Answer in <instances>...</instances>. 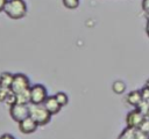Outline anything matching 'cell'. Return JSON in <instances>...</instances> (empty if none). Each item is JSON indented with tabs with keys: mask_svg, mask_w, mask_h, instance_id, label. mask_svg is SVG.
Here are the masks:
<instances>
[{
	"mask_svg": "<svg viewBox=\"0 0 149 139\" xmlns=\"http://www.w3.org/2000/svg\"><path fill=\"white\" fill-rule=\"evenodd\" d=\"M54 96L56 97V100L59 102V104H61L62 107H65V105L69 103V97H68V95H66L64 92H58V93H56Z\"/></svg>",
	"mask_w": 149,
	"mask_h": 139,
	"instance_id": "cell-13",
	"label": "cell"
},
{
	"mask_svg": "<svg viewBox=\"0 0 149 139\" xmlns=\"http://www.w3.org/2000/svg\"><path fill=\"white\" fill-rule=\"evenodd\" d=\"M0 139H15V137L9 134V133H5V134L0 136Z\"/></svg>",
	"mask_w": 149,
	"mask_h": 139,
	"instance_id": "cell-19",
	"label": "cell"
},
{
	"mask_svg": "<svg viewBox=\"0 0 149 139\" xmlns=\"http://www.w3.org/2000/svg\"><path fill=\"white\" fill-rule=\"evenodd\" d=\"M148 134H149V133H148Z\"/></svg>",
	"mask_w": 149,
	"mask_h": 139,
	"instance_id": "cell-24",
	"label": "cell"
},
{
	"mask_svg": "<svg viewBox=\"0 0 149 139\" xmlns=\"http://www.w3.org/2000/svg\"><path fill=\"white\" fill-rule=\"evenodd\" d=\"M141 94H142V97L143 100L146 101H149V88L147 86H144L142 89H141Z\"/></svg>",
	"mask_w": 149,
	"mask_h": 139,
	"instance_id": "cell-17",
	"label": "cell"
},
{
	"mask_svg": "<svg viewBox=\"0 0 149 139\" xmlns=\"http://www.w3.org/2000/svg\"><path fill=\"white\" fill-rule=\"evenodd\" d=\"M9 115L16 123L21 122L22 119L27 118L29 116V104H22V103H13L9 107Z\"/></svg>",
	"mask_w": 149,
	"mask_h": 139,
	"instance_id": "cell-5",
	"label": "cell"
},
{
	"mask_svg": "<svg viewBox=\"0 0 149 139\" xmlns=\"http://www.w3.org/2000/svg\"><path fill=\"white\" fill-rule=\"evenodd\" d=\"M146 31H147V35L149 37V20H147V24H146Z\"/></svg>",
	"mask_w": 149,
	"mask_h": 139,
	"instance_id": "cell-21",
	"label": "cell"
},
{
	"mask_svg": "<svg viewBox=\"0 0 149 139\" xmlns=\"http://www.w3.org/2000/svg\"><path fill=\"white\" fill-rule=\"evenodd\" d=\"M119 139H135V129L127 126V129L123 130V132L121 133Z\"/></svg>",
	"mask_w": 149,
	"mask_h": 139,
	"instance_id": "cell-14",
	"label": "cell"
},
{
	"mask_svg": "<svg viewBox=\"0 0 149 139\" xmlns=\"http://www.w3.org/2000/svg\"><path fill=\"white\" fill-rule=\"evenodd\" d=\"M43 105L47 108V110H48L51 115H57V114L61 111V109L63 108V107L59 104V102L56 100L55 96H48V98L45 100V102L43 103Z\"/></svg>",
	"mask_w": 149,
	"mask_h": 139,
	"instance_id": "cell-8",
	"label": "cell"
},
{
	"mask_svg": "<svg viewBox=\"0 0 149 139\" xmlns=\"http://www.w3.org/2000/svg\"><path fill=\"white\" fill-rule=\"evenodd\" d=\"M48 98V90L42 83H36L30 87V103L43 104Z\"/></svg>",
	"mask_w": 149,
	"mask_h": 139,
	"instance_id": "cell-3",
	"label": "cell"
},
{
	"mask_svg": "<svg viewBox=\"0 0 149 139\" xmlns=\"http://www.w3.org/2000/svg\"><path fill=\"white\" fill-rule=\"evenodd\" d=\"M144 15H146L147 20H149V10H144Z\"/></svg>",
	"mask_w": 149,
	"mask_h": 139,
	"instance_id": "cell-22",
	"label": "cell"
},
{
	"mask_svg": "<svg viewBox=\"0 0 149 139\" xmlns=\"http://www.w3.org/2000/svg\"><path fill=\"white\" fill-rule=\"evenodd\" d=\"M13 79H14V74H12L9 72H2L0 74V87L10 89Z\"/></svg>",
	"mask_w": 149,
	"mask_h": 139,
	"instance_id": "cell-10",
	"label": "cell"
},
{
	"mask_svg": "<svg viewBox=\"0 0 149 139\" xmlns=\"http://www.w3.org/2000/svg\"><path fill=\"white\" fill-rule=\"evenodd\" d=\"M146 119L144 114L140 110V109H135L130 112H128V115L126 116V123L128 127L132 129H139L141 126V124L143 123V120Z\"/></svg>",
	"mask_w": 149,
	"mask_h": 139,
	"instance_id": "cell-6",
	"label": "cell"
},
{
	"mask_svg": "<svg viewBox=\"0 0 149 139\" xmlns=\"http://www.w3.org/2000/svg\"><path fill=\"white\" fill-rule=\"evenodd\" d=\"M146 86H147V87H148V88H149V79H148V80H147V82H146Z\"/></svg>",
	"mask_w": 149,
	"mask_h": 139,
	"instance_id": "cell-23",
	"label": "cell"
},
{
	"mask_svg": "<svg viewBox=\"0 0 149 139\" xmlns=\"http://www.w3.org/2000/svg\"><path fill=\"white\" fill-rule=\"evenodd\" d=\"M29 116L40 125H47L51 119V114L47 110L43 104H33L29 103Z\"/></svg>",
	"mask_w": 149,
	"mask_h": 139,
	"instance_id": "cell-2",
	"label": "cell"
},
{
	"mask_svg": "<svg viewBox=\"0 0 149 139\" xmlns=\"http://www.w3.org/2000/svg\"><path fill=\"white\" fill-rule=\"evenodd\" d=\"M63 6L68 9H76L79 6L80 0H62Z\"/></svg>",
	"mask_w": 149,
	"mask_h": 139,
	"instance_id": "cell-15",
	"label": "cell"
},
{
	"mask_svg": "<svg viewBox=\"0 0 149 139\" xmlns=\"http://www.w3.org/2000/svg\"><path fill=\"white\" fill-rule=\"evenodd\" d=\"M142 9L149 10V0H142Z\"/></svg>",
	"mask_w": 149,
	"mask_h": 139,
	"instance_id": "cell-18",
	"label": "cell"
},
{
	"mask_svg": "<svg viewBox=\"0 0 149 139\" xmlns=\"http://www.w3.org/2000/svg\"><path fill=\"white\" fill-rule=\"evenodd\" d=\"M7 1H8V0H0V12H3Z\"/></svg>",
	"mask_w": 149,
	"mask_h": 139,
	"instance_id": "cell-20",
	"label": "cell"
},
{
	"mask_svg": "<svg viewBox=\"0 0 149 139\" xmlns=\"http://www.w3.org/2000/svg\"><path fill=\"white\" fill-rule=\"evenodd\" d=\"M3 12L12 20H20L27 15L28 7L24 0H8Z\"/></svg>",
	"mask_w": 149,
	"mask_h": 139,
	"instance_id": "cell-1",
	"label": "cell"
},
{
	"mask_svg": "<svg viewBox=\"0 0 149 139\" xmlns=\"http://www.w3.org/2000/svg\"><path fill=\"white\" fill-rule=\"evenodd\" d=\"M126 101H127L130 105H133V107L137 108V107L141 104V102L143 101V97H142L141 90H133V92L128 93V94H127V96H126Z\"/></svg>",
	"mask_w": 149,
	"mask_h": 139,
	"instance_id": "cell-9",
	"label": "cell"
},
{
	"mask_svg": "<svg viewBox=\"0 0 149 139\" xmlns=\"http://www.w3.org/2000/svg\"><path fill=\"white\" fill-rule=\"evenodd\" d=\"M17 124H19V130H20V132L23 133V134H31V133H34V132L37 130V127L40 126L30 116H28L27 118L22 119V120L19 122Z\"/></svg>",
	"mask_w": 149,
	"mask_h": 139,
	"instance_id": "cell-7",
	"label": "cell"
},
{
	"mask_svg": "<svg viewBox=\"0 0 149 139\" xmlns=\"http://www.w3.org/2000/svg\"><path fill=\"white\" fill-rule=\"evenodd\" d=\"M30 87H31L30 86V80H29V78L26 74H23V73H16V74H14L13 83H12V87H10V90L14 94L22 93V92L29 89Z\"/></svg>",
	"mask_w": 149,
	"mask_h": 139,
	"instance_id": "cell-4",
	"label": "cell"
},
{
	"mask_svg": "<svg viewBox=\"0 0 149 139\" xmlns=\"http://www.w3.org/2000/svg\"><path fill=\"white\" fill-rule=\"evenodd\" d=\"M15 102L16 103H22V104H29L30 103V88L22 92V93H19V94H15Z\"/></svg>",
	"mask_w": 149,
	"mask_h": 139,
	"instance_id": "cell-11",
	"label": "cell"
},
{
	"mask_svg": "<svg viewBox=\"0 0 149 139\" xmlns=\"http://www.w3.org/2000/svg\"><path fill=\"white\" fill-rule=\"evenodd\" d=\"M10 89H8V88H2V87H0V102H6V100H7V97H8V95L10 94Z\"/></svg>",
	"mask_w": 149,
	"mask_h": 139,
	"instance_id": "cell-16",
	"label": "cell"
},
{
	"mask_svg": "<svg viewBox=\"0 0 149 139\" xmlns=\"http://www.w3.org/2000/svg\"><path fill=\"white\" fill-rule=\"evenodd\" d=\"M112 90L115 94H123L125 90H126V83L123 81H121V80H116L112 85Z\"/></svg>",
	"mask_w": 149,
	"mask_h": 139,
	"instance_id": "cell-12",
	"label": "cell"
}]
</instances>
